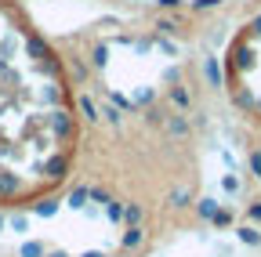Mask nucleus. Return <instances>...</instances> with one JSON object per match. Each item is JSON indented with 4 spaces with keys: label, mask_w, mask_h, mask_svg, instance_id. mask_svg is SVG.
Wrapping results in <instances>:
<instances>
[{
    "label": "nucleus",
    "mask_w": 261,
    "mask_h": 257,
    "mask_svg": "<svg viewBox=\"0 0 261 257\" xmlns=\"http://www.w3.org/2000/svg\"><path fill=\"white\" fill-rule=\"evenodd\" d=\"M123 217H127L130 224H138V221H142V207H127V210H123Z\"/></svg>",
    "instance_id": "5"
},
{
    "label": "nucleus",
    "mask_w": 261,
    "mask_h": 257,
    "mask_svg": "<svg viewBox=\"0 0 261 257\" xmlns=\"http://www.w3.org/2000/svg\"><path fill=\"white\" fill-rule=\"evenodd\" d=\"M84 257H102V253H98V250H94V253H84Z\"/></svg>",
    "instance_id": "14"
},
{
    "label": "nucleus",
    "mask_w": 261,
    "mask_h": 257,
    "mask_svg": "<svg viewBox=\"0 0 261 257\" xmlns=\"http://www.w3.org/2000/svg\"><path fill=\"white\" fill-rule=\"evenodd\" d=\"M254 33H261V18H257V22H254Z\"/></svg>",
    "instance_id": "13"
},
{
    "label": "nucleus",
    "mask_w": 261,
    "mask_h": 257,
    "mask_svg": "<svg viewBox=\"0 0 261 257\" xmlns=\"http://www.w3.org/2000/svg\"><path fill=\"white\" fill-rule=\"evenodd\" d=\"M236 236H240V239H243L247 246H257V243H261V232L254 229V224H243V229H240Z\"/></svg>",
    "instance_id": "1"
},
{
    "label": "nucleus",
    "mask_w": 261,
    "mask_h": 257,
    "mask_svg": "<svg viewBox=\"0 0 261 257\" xmlns=\"http://www.w3.org/2000/svg\"><path fill=\"white\" fill-rule=\"evenodd\" d=\"M196 210H200V217L211 221V217L218 214V199H200V207H196Z\"/></svg>",
    "instance_id": "3"
},
{
    "label": "nucleus",
    "mask_w": 261,
    "mask_h": 257,
    "mask_svg": "<svg viewBox=\"0 0 261 257\" xmlns=\"http://www.w3.org/2000/svg\"><path fill=\"white\" fill-rule=\"evenodd\" d=\"M185 199H189V192L181 188V192H174V207H185Z\"/></svg>",
    "instance_id": "10"
},
{
    "label": "nucleus",
    "mask_w": 261,
    "mask_h": 257,
    "mask_svg": "<svg viewBox=\"0 0 261 257\" xmlns=\"http://www.w3.org/2000/svg\"><path fill=\"white\" fill-rule=\"evenodd\" d=\"M250 217H254V221H261V203H257V207H250Z\"/></svg>",
    "instance_id": "12"
},
{
    "label": "nucleus",
    "mask_w": 261,
    "mask_h": 257,
    "mask_svg": "<svg viewBox=\"0 0 261 257\" xmlns=\"http://www.w3.org/2000/svg\"><path fill=\"white\" fill-rule=\"evenodd\" d=\"M250 167H254V174H257V178H261V149H257V152H254V156H250Z\"/></svg>",
    "instance_id": "7"
},
{
    "label": "nucleus",
    "mask_w": 261,
    "mask_h": 257,
    "mask_svg": "<svg viewBox=\"0 0 261 257\" xmlns=\"http://www.w3.org/2000/svg\"><path fill=\"white\" fill-rule=\"evenodd\" d=\"M138 243H142V229H138V224H130L127 236H123V246L130 250V246H138Z\"/></svg>",
    "instance_id": "2"
},
{
    "label": "nucleus",
    "mask_w": 261,
    "mask_h": 257,
    "mask_svg": "<svg viewBox=\"0 0 261 257\" xmlns=\"http://www.w3.org/2000/svg\"><path fill=\"white\" fill-rule=\"evenodd\" d=\"M225 192H240V181L236 178H225Z\"/></svg>",
    "instance_id": "9"
},
{
    "label": "nucleus",
    "mask_w": 261,
    "mask_h": 257,
    "mask_svg": "<svg viewBox=\"0 0 261 257\" xmlns=\"http://www.w3.org/2000/svg\"><path fill=\"white\" fill-rule=\"evenodd\" d=\"M211 221L218 224V229H225V224H232V214H228V210H218V214H214Z\"/></svg>",
    "instance_id": "4"
},
{
    "label": "nucleus",
    "mask_w": 261,
    "mask_h": 257,
    "mask_svg": "<svg viewBox=\"0 0 261 257\" xmlns=\"http://www.w3.org/2000/svg\"><path fill=\"white\" fill-rule=\"evenodd\" d=\"M40 253H44V250H40L37 243H25V246H22V257H40Z\"/></svg>",
    "instance_id": "6"
},
{
    "label": "nucleus",
    "mask_w": 261,
    "mask_h": 257,
    "mask_svg": "<svg viewBox=\"0 0 261 257\" xmlns=\"http://www.w3.org/2000/svg\"><path fill=\"white\" fill-rule=\"evenodd\" d=\"M109 217L120 221V217H123V207H120V203H109Z\"/></svg>",
    "instance_id": "8"
},
{
    "label": "nucleus",
    "mask_w": 261,
    "mask_h": 257,
    "mask_svg": "<svg viewBox=\"0 0 261 257\" xmlns=\"http://www.w3.org/2000/svg\"><path fill=\"white\" fill-rule=\"evenodd\" d=\"M84 199H87V192L80 188V192H73V207H84Z\"/></svg>",
    "instance_id": "11"
},
{
    "label": "nucleus",
    "mask_w": 261,
    "mask_h": 257,
    "mask_svg": "<svg viewBox=\"0 0 261 257\" xmlns=\"http://www.w3.org/2000/svg\"><path fill=\"white\" fill-rule=\"evenodd\" d=\"M51 257H65V253H51Z\"/></svg>",
    "instance_id": "15"
}]
</instances>
